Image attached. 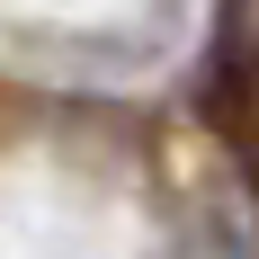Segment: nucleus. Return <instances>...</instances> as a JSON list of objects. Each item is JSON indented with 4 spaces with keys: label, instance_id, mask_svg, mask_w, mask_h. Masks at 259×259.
<instances>
[{
    "label": "nucleus",
    "instance_id": "nucleus-1",
    "mask_svg": "<svg viewBox=\"0 0 259 259\" xmlns=\"http://www.w3.org/2000/svg\"><path fill=\"white\" fill-rule=\"evenodd\" d=\"M224 72H259V0H224Z\"/></svg>",
    "mask_w": 259,
    "mask_h": 259
},
{
    "label": "nucleus",
    "instance_id": "nucleus-2",
    "mask_svg": "<svg viewBox=\"0 0 259 259\" xmlns=\"http://www.w3.org/2000/svg\"><path fill=\"white\" fill-rule=\"evenodd\" d=\"M206 259H259V233L241 224V214H224V224H214V241H206Z\"/></svg>",
    "mask_w": 259,
    "mask_h": 259
}]
</instances>
